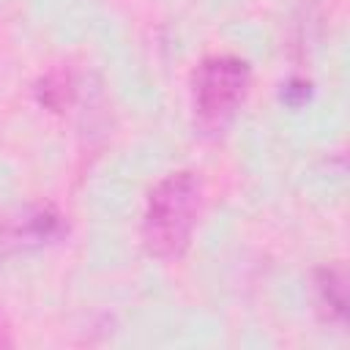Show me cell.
<instances>
[{
	"mask_svg": "<svg viewBox=\"0 0 350 350\" xmlns=\"http://www.w3.org/2000/svg\"><path fill=\"white\" fill-rule=\"evenodd\" d=\"M314 293H317V304L325 312V317L342 323L345 314H347V279H345V271L339 265L320 268L314 273Z\"/></svg>",
	"mask_w": 350,
	"mask_h": 350,
	"instance_id": "obj_4",
	"label": "cell"
},
{
	"mask_svg": "<svg viewBox=\"0 0 350 350\" xmlns=\"http://www.w3.org/2000/svg\"><path fill=\"white\" fill-rule=\"evenodd\" d=\"M11 345V328H8V320L0 314V347H8Z\"/></svg>",
	"mask_w": 350,
	"mask_h": 350,
	"instance_id": "obj_7",
	"label": "cell"
},
{
	"mask_svg": "<svg viewBox=\"0 0 350 350\" xmlns=\"http://www.w3.org/2000/svg\"><path fill=\"white\" fill-rule=\"evenodd\" d=\"M282 98L290 104V107H301L306 98H309V85L306 82H298V79H293L284 90H282Z\"/></svg>",
	"mask_w": 350,
	"mask_h": 350,
	"instance_id": "obj_6",
	"label": "cell"
},
{
	"mask_svg": "<svg viewBox=\"0 0 350 350\" xmlns=\"http://www.w3.org/2000/svg\"><path fill=\"white\" fill-rule=\"evenodd\" d=\"M202 186L194 172L178 170L159 180L148 194L142 216V243L153 257H180L191 241Z\"/></svg>",
	"mask_w": 350,
	"mask_h": 350,
	"instance_id": "obj_1",
	"label": "cell"
},
{
	"mask_svg": "<svg viewBox=\"0 0 350 350\" xmlns=\"http://www.w3.org/2000/svg\"><path fill=\"white\" fill-rule=\"evenodd\" d=\"M249 77V63L232 55L205 57L197 66L191 77V90L197 123L205 131H221L232 120L246 98Z\"/></svg>",
	"mask_w": 350,
	"mask_h": 350,
	"instance_id": "obj_2",
	"label": "cell"
},
{
	"mask_svg": "<svg viewBox=\"0 0 350 350\" xmlns=\"http://www.w3.org/2000/svg\"><path fill=\"white\" fill-rule=\"evenodd\" d=\"M36 93H38V101H41L44 107L60 112V109L71 101V79H68V74H63V71H52V74H46V77L38 82Z\"/></svg>",
	"mask_w": 350,
	"mask_h": 350,
	"instance_id": "obj_5",
	"label": "cell"
},
{
	"mask_svg": "<svg viewBox=\"0 0 350 350\" xmlns=\"http://www.w3.org/2000/svg\"><path fill=\"white\" fill-rule=\"evenodd\" d=\"M63 232V219L52 208L0 211V262L19 252L46 246Z\"/></svg>",
	"mask_w": 350,
	"mask_h": 350,
	"instance_id": "obj_3",
	"label": "cell"
}]
</instances>
